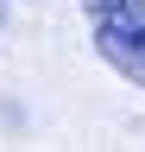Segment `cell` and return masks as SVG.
Returning a JSON list of instances; mask_svg holds the SVG:
<instances>
[{
  "mask_svg": "<svg viewBox=\"0 0 145 152\" xmlns=\"http://www.w3.org/2000/svg\"><path fill=\"white\" fill-rule=\"evenodd\" d=\"M82 19L95 32V51L133 89H145V0H82Z\"/></svg>",
  "mask_w": 145,
  "mask_h": 152,
  "instance_id": "6da1fadb",
  "label": "cell"
},
{
  "mask_svg": "<svg viewBox=\"0 0 145 152\" xmlns=\"http://www.w3.org/2000/svg\"><path fill=\"white\" fill-rule=\"evenodd\" d=\"M0 26H6V7H0Z\"/></svg>",
  "mask_w": 145,
  "mask_h": 152,
  "instance_id": "7a4b0ae2",
  "label": "cell"
}]
</instances>
